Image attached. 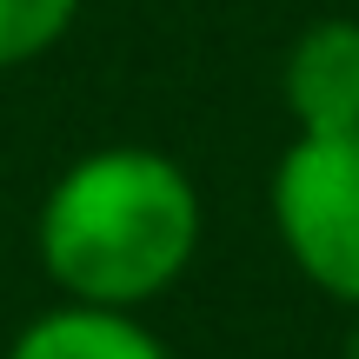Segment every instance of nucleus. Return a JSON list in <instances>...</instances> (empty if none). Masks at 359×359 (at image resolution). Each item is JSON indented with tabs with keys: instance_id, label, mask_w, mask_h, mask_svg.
<instances>
[{
	"instance_id": "obj_1",
	"label": "nucleus",
	"mask_w": 359,
	"mask_h": 359,
	"mask_svg": "<svg viewBox=\"0 0 359 359\" xmlns=\"http://www.w3.org/2000/svg\"><path fill=\"white\" fill-rule=\"evenodd\" d=\"M193 246L200 193L147 147H100L74 160L40 206V266L74 306L133 313L187 273Z\"/></svg>"
},
{
	"instance_id": "obj_2",
	"label": "nucleus",
	"mask_w": 359,
	"mask_h": 359,
	"mask_svg": "<svg viewBox=\"0 0 359 359\" xmlns=\"http://www.w3.org/2000/svg\"><path fill=\"white\" fill-rule=\"evenodd\" d=\"M273 219L293 266L359 306V133H299L273 173Z\"/></svg>"
},
{
	"instance_id": "obj_3",
	"label": "nucleus",
	"mask_w": 359,
	"mask_h": 359,
	"mask_svg": "<svg viewBox=\"0 0 359 359\" xmlns=\"http://www.w3.org/2000/svg\"><path fill=\"white\" fill-rule=\"evenodd\" d=\"M286 114L299 133H359V20H320L293 40Z\"/></svg>"
},
{
	"instance_id": "obj_4",
	"label": "nucleus",
	"mask_w": 359,
	"mask_h": 359,
	"mask_svg": "<svg viewBox=\"0 0 359 359\" xmlns=\"http://www.w3.org/2000/svg\"><path fill=\"white\" fill-rule=\"evenodd\" d=\"M7 359H167V346H160L133 313L60 306V313H47V320L27 326Z\"/></svg>"
},
{
	"instance_id": "obj_5",
	"label": "nucleus",
	"mask_w": 359,
	"mask_h": 359,
	"mask_svg": "<svg viewBox=\"0 0 359 359\" xmlns=\"http://www.w3.org/2000/svg\"><path fill=\"white\" fill-rule=\"evenodd\" d=\"M80 0H0V67L40 60L74 27Z\"/></svg>"
},
{
	"instance_id": "obj_6",
	"label": "nucleus",
	"mask_w": 359,
	"mask_h": 359,
	"mask_svg": "<svg viewBox=\"0 0 359 359\" xmlns=\"http://www.w3.org/2000/svg\"><path fill=\"white\" fill-rule=\"evenodd\" d=\"M346 359H359V326H353V333H346Z\"/></svg>"
}]
</instances>
